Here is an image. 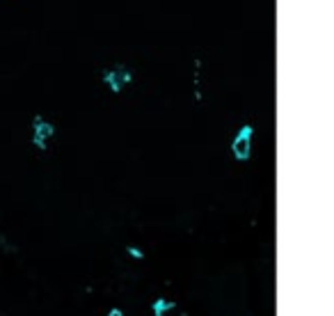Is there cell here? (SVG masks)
Returning a JSON list of instances; mask_svg holds the SVG:
<instances>
[{
  "label": "cell",
  "mask_w": 334,
  "mask_h": 316,
  "mask_svg": "<svg viewBox=\"0 0 334 316\" xmlns=\"http://www.w3.org/2000/svg\"><path fill=\"white\" fill-rule=\"evenodd\" d=\"M131 80H133V73L128 71V69H124V67L108 69V71L103 73V82L114 92V94H119V92H122V87L128 85Z\"/></svg>",
  "instance_id": "cell-2"
},
{
  "label": "cell",
  "mask_w": 334,
  "mask_h": 316,
  "mask_svg": "<svg viewBox=\"0 0 334 316\" xmlns=\"http://www.w3.org/2000/svg\"><path fill=\"white\" fill-rule=\"evenodd\" d=\"M126 252H128V256H133V259H144V252H142L140 247H135V245H128Z\"/></svg>",
  "instance_id": "cell-5"
},
{
  "label": "cell",
  "mask_w": 334,
  "mask_h": 316,
  "mask_svg": "<svg viewBox=\"0 0 334 316\" xmlns=\"http://www.w3.org/2000/svg\"><path fill=\"white\" fill-rule=\"evenodd\" d=\"M32 124H35V135H32V142H35L37 149L44 151L46 149V140H48V137L55 133V126L50 122H46V119H41L39 114L35 117V122H32Z\"/></svg>",
  "instance_id": "cell-3"
},
{
  "label": "cell",
  "mask_w": 334,
  "mask_h": 316,
  "mask_svg": "<svg viewBox=\"0 0 334 316\" xmlns=\"http://www.w3.org/2000/svg\"><path fill=\"white\" fill-rule=\"evenodd\" d=\"M108 316H124V311L119 309V307H112V309L108 311Z\"/></svg>",
  "instance_id": "cell-6"
},
{
  "label": "cell",
  "mask_w": 334,
  "mask_h": 316,
  "mask_svg": "<svg viewBox=\"0 0 334 316\" xmlns=\"http://www.w3.org/2000/svg\"><path fill=\"white\" fill-rule=\"evenodd\" d=\"M252 135H254V128H252L250 124H245V126L238 131V135L233 137L231 151H233V156H236V160H240V163H245L252 154Z\"/></svg>",
  "instance_id": "cell-1"
},
{
  "label": "cell",
  "mask_w": 334,
  "mask_h": 316,
  "mask_svg": "<svg viewBox=\"0 0 334 316\" xmlns=\"http://www.w3.org/2000/svg\"><path fill=\"white\" fill-rule=\"evenodd\" d=\"M174 307H176V305H174L172 300H165V298H156V300L151 302V311H154V316H165V314H169Z\"/></svg>",
  "instance_id": "cell-4"
}]
</instances>
